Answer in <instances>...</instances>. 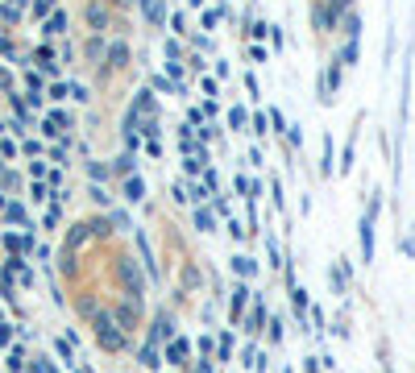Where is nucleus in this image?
Returning a JSON list of instances; mask_svg holds the SVG:
<instances>
[{
  "instance_id": "f257e3e1",
  "label": "nucleus",
  "mask_w": 415,
  "mask_h": 373,
  "mask_svg": "<svg viewBox=\"0 0 415 373\" xmlns=\"http://www.w3.org/2000/svg\"><path fill=\"white\" fill-rule=\"evenodd\" d=\"M87 320H91V332H96V345H100L104 353H121V349L129 345V332H125V328L116 324V316H112L108 307H96V311H91Z\"/></svg>"
},
{
  "instance_id": "f03ea898",
  "label": "nucleus",
  "mask_w": 415,
  "mask_h": 373,
  "mask_svg": "<svg viewBox=\"0 0 415 373\" xmlns=\"http://www.w3.org/2000/svg\"><path fill=\"white\" fill-rule=\"evenodd\" d=\"M116 278H121V286H125V299H145V278H141V270H137V262L129 257V253H121L116 257Z\"/></svg>"
},
{
  "instance_id": "7ed1b4c3",
  "label": "nucleus",
  "mask_w": 415,
  "mask_h": 373,
  "mask_svg": "<svg viewBox=\"0 0 415 373\" xmlns=\"http://www.w3.org/2000/svg\"><path fill=\"white\" fill-rule=\"evenodd\" d=\"M378 208H382V199H378V191H374V203L366 208V216H362V224H357V237H362V262H366V266H374V220H378Z\"/></svg>"
},
{
  "instance_id": "20e7f679",
  "label": "nucleus",
  "mask_w": 415,
  "mask_h": 373,
  "mask_svg": "<svg viewBox=\"0 0 415 373\" xmlns=\"http://www.w3.org/2000/svg\"><path fill=\"white\" fill-rule=\"evenodd\" d=\"M108 311L116 316V324H121L125 332H133V328L141 324V303H137V299H116V303H112Z\"/></svg>"
},
{
  "instance_id": "39448f33",
  "label": "nucleus",
  "mask_w": 415,
  "mask_h": 373,
  "mask_svg": "<svg viewBox=\"0 0 415 373\" xmlns=\"http://www.w3.org/2000/svg\"><path fill=\"white\" fill-rule=\"evenodd\" d=\"M341 79H345V71H341V58H333V62L324 66V79H320V100H324V104H333V95L341 91Z\"/></svg>"
},
{
  "instance_id": "423d86ee",
  "label": "nucleus",
  "mask_w": 415,
  "mask_h": 373,
  "mask_svg": "<svg viewBox=\"0 0 415 373\" xmlns=\"http://www.w3.org/2000/svg\"><path fill=\"white\" fill-rule=\"evenodd\" d=\"M249 299H254V291H249L245 282H237V286H233V299H229V324H241V316H245Z\"/></svg>"
},
{
  "instance_id": "0eeeda50",
  "label": "nucleus",
  "mask_w": 415,
  "mask_h": 373,
  "mask_svg": "<svg viewBox=\"0 0 415 373\" xmlns=\"http://www.w3.org/2000/svg\"><path fill=\"white\" fill-rule=\"evenodd\" d=\"M83 17H87V25H91V29L100 33V29H108V21H112V8H108L104 0H87Z\"/></svg>"
},
{
  "instance_id": "6e6552de",
  "label": "nucleus",
  "mask_w": 415,
  "mask_h": 373,
  "mask_svg": "<svg viewBox=\"0 0 415 373\" xmlns=\"http://www.w3.org/2000/svg\"><path fill=\"white\" fill-rule=\"evenodd\" d=\"M170 365H187V357H191V340L187 336H175L170 345H166V353H162Z\"/></svg>"
},
{
  "instance_id": "1a4fd4ad",
  "label": "nucleus",
  "mask_w": 415,
  "mask_h": 373,
  "mask_svg": "<svg viewBox=\"0 0 415 373\" xmlns=\"http://www.w3.org/2000/svg\"><path fill=\"white\" fill-rule=\"evenodd\" d=\"M312 21H316V29H320V33H328V29L337 25V12H333L324 0H316V4H312Z\"/></svg>"
},
{
  "instance_id": "9d476101",
  "label": "nucleus",
  "mask_w": 415,
  "mask_h": 373,
  "mask_svg": "<svg viewBox=\"0 0 415 373\" xmlns=\"http://www.w3.org/2000/svg\"><path fill=\"white\" fill-rule=\"evenodd\" d=\"M291 307H295V324L308 332V291L303 286H291Z\"/></svg>"
},
{
  "instance_id": "9b49d317",
  "label": "nucleus",
  "mask_w": 415,
  "mask_h": 373,
  "mask_svg": "<svg viewBox=\"0 0 415 373\" xmlns=\"http://www.w3.org/2000/svg\"><path fill=\"white\" fill-rule=\"evenodd\" d=\"M104 58H108L112 71H121V66L129 62V46H125V42H108V54H104Z\"/></svg>"
},
{
  "instance_id": "f8f14e48",
  "label": "nucleus",
  "mask_w": 415,
  "mask_h": 373,
  "mask_svg": "<svg viewBox=\"0 0 415 373\" xmlns=\"http://www.w3.org/2000/svg\"><path fill=\"white\" fill-rule=\"evenodd\" d=\"M141 195H145V179H137V174H129V179H125V199H129V203H137Z\"/></svg>"
},
{
  "instance_id": "ddd939ff",
  "label": "nucleus",
  "mask_w": 415,
  "mask_h": 373,
  "mask_svg": "<svg viewBox=\"0 0 415 373\" xmlns=\"http://www.w3.org/2000/svg\"><path fill=\"white\" fill-rule=\"evenodd\" d=\"M170 332H175V328H170V316H166V311H162V316H158V320H154V332H150V345H158V340H166V336H170Z\"/></svg>"
},
{
  "instance_id": "4468645a",
  "label": "nucleus",
  "mask_w": 415,
  "mask_h": 373,
  "mask_svg": "<svg viewBox=\"0 0 415 373\" xmlns=\"http://www.w3.org/2000/svg\"><path fill=\"white\" fill-rule=\"evenodd\" d=\"M195 228H200V233H216V216H212L208 208H195Z\"/></svg>"
},
{
  "instance_id": "2eb2a0df",
  "label": "nucleus",
  "mask_w": 415,
  "mask_h": 373,
  "mask_svg": "<svg viewBox=\"0 0 415 373\" xmlns=\"http://www.w3.org/2000/svg\"><path fill=\"white\" fill-rule=\"evenodd\" d=\"M357 33H362V17L349 8V12H345V37H349V42H357Z\"/></svg>"
},
{
  "instance_id": "dca6fc26",
  "label": "nucleus",
  "mask_w": 415,
  "mask_h": 373,
  "mask_svg": "<svg viewBox=\"0 0 415 373\" xmlns=\"http://www.w3.org/2000/svg\"><path fill=\"white\" fill-rule=\"evenodd\" d=\"M254 270H258V266H254L249 257H233V274H237L241 282H245V278H254Z\"/></svg>"
},
{
  "instance_id": "f3484780",
  "label": "nucleus",
  "mask_w": 415,
  "mask_h": 373,
  "mask_svg": "<svg viewBox=\"0 0 415 373\" xmlns=\"http://www.w3.org/2000/svg\"><path fill=\"white\" fill-rule=\"evenodd\" d=\"M245 324H249V332H258L262 324H270V320H266V303H262V299H258V307L249 311V320H245Z\"/></svg>"
},
{
  "instance_id": "a211bd4d",
  "label": "nucleus",
  "mask_w": 415,
  "mask_h": 373,
  "mask_svg": "<svg viewBox=\"0 0 415 373\" xmlns=\"http://www.w3.org/2000/svg\"><path fill=\"white\" fill-rule=\"evenodd\" d=\"M141 365H145V370H158V365H162V353H158V345H145V349H141Z\"/></svg>"
},
{
  "instance_id": "6ab92c4d",
  "label": "nucleus",
  "mask_w": 415,
  "mask_h": 373,
  "mask_svg": "<svg viewBox=\"0 0 415 373\" xmlns=\"http://www.w3.org/2000/svg\"><path fill=\"white\" fill-rule=\"evenodd\" d=\"M320 174H333V133H324V162H320Z\"/></svg>"
},
{
  "instance_id": "aec40b11",
  "label": "nucleus",
  "mask_w": 415,
  "mask_h": 373,
  "mask_svg": "<svg viewBox=\"0 0 415 373\" xmlns=\"http://www.w3.org/2000/svg\"><path fill=\"white\" fill-rule=\"evenodd\" d=\"M195 349H200V357H204V361H212V357H216V340H212V336H200V340H195Z\"/></svg>"
},
{
  "instance_id": "412c9836",
  "label": "nucleus",
  "mask_w": 415,
  "mask_h": 373,
  "mask_svg": "<svg viewBox=\"0 0 415 373\" xmlns=\"http://www.w3.org/2000/svg\"><path fill=\"white\" fill-rule=\"evenodd\" d=\"M229 125H233V129H245V125H249V112H245V108H229Z\"/></svg>"
},
{
  "instance_id": "4be33fe9",
  "label": "nucleus",
  "mask_w": 415,
  "mask_h": 373,
  "mask_svg": "<svg viewBox=\"0 0 415 373\" xmlns=\"http://www.w3.org/2000/svg\"><path fill=\"white\" fill-rule=\"evenodd\" d=\"M216 357H220V361H229V357H233V332H224V336H220V345H216Z\"/></svg>"
},
{
  "instance_id": "5701e85b",
  "label": "nucleus",
  "mask_w": 415,
  "mask_h": 373,
  "mask_svg": "<svg viewBox=\"0 0 415 373\" xmlns=\"http://www.w3.org/2000/svg\"><path fill=\"white\" fill-rule=\"evenodd\" d=\"M270 129H274V133H287V129H291V125H287V116H283L279 108H270Z\"/></svg>"
},
{
  "instance_id": "b1692460",
  "label": "nucleus",
  "mask_w": 415,
  "mask_h": 373,
  "mask_svg": "<svg viewBox=\"0 0 415 373\" xmlns=\"http://www.w3.org/2000/svg\"><path fill=\"white\" fill-rule=\"evenodd\" d=\"M254 133H258V137L270 133V112H258V116H254Z\"/></svg>"
},
{
  "instance_id": "393cba45",
  "label": "nucleus",
  "mask_w": 415,
  "mask_h": 373,
  "mask_svg": "<svg viewBox=\"0 0 415 373\" xmlns=\"http://www.w3.org/2000/svg\"><path fill=\"white\" fill-rule=\"evenodd\" d=\"M266 336H270L274 345H283V320H279V316H274V320L266 324Z\"/></svg>"
},
{
  "instance_id": "a878e982",
  "label": "nucleus",
  "mask_w": 415,
  "mask_h": 373,
  "mask_svg": "<svg viewBox=\"0 0 415 373\" xmlns=\"http://www.w3.org/2000/svg\"><path fill=\"white\" fill-rule=\"evenodd\" d=\"M216 21H220V8H204L200 25H204V29H216Z\"/></svg>"
},
{
  "instance_id": "bb28decb",
  "label": "nucleus",
  "mask_w": 415,
  "mask_h": 373,
  "mask_svg": "<svg viewBox=\"0 0 415 373\" xmlns=\"http://www.w3.org/2000/svg\"><path fill=\"white\" fill-rule=\"evenodd\" d=\"M62 29H67V17H62V12H54V17L46 21V33H62Z\"/></svg>"
},
{
  "instance_id": "cd10ccee",
  "label": "nucleus",
  "mask_w": 415,
  "mask_h": 373,
  "mask_svg": "<svg viewBox=\"0 0 415 373\" xmlns=\"http://www.w3.org/2000/svg\"><path fill=\"white\" fill-rule=\"evenodd\" d=\"M337 58H341L345 66H353V62H357V42H345V54H337Z\"/></svg>"
},
{
  "instance_id": "c85d7f7f",
  "label": "nucleus",
  "mask_w": 415,
  "mask_h": 373,
  "mask_svg": "<svg viewBox=\"0 0 415 373\" xmlns=\"http://www.w3.org/2000/svg\"><path fill=\"white\" fill-rule=\"evenodd\" d=\"M200 87H204V95H208V100H212V95H220V83H216L212 75H204V79H200Z\"/></svg>"
},
{
  "instance_id": "c756f323",
  "label": "nucleus",
  "mask_w": 415,
  "mask_h": 373,
  "mask_svg": "<svg viewBox=\"0 0 415 373\" xmlns=\"http://www.w3.org/2000/svg\"><path fill=\"white\" fill-rule=\"evenodd\" d=\"M33 17H54V0H37V4H33Z\"/></svg>"
},
{
  "instance_id": "7c9ffc66",
  "label": "nucleus",
  "mask_w": 415,
  "mask_h": 373,
  "mask_svg": "<svg viewBox=\"0 0 415 373\" xmlns=\"http://www.w3.org/2000/svg\"><path fill=\"white\" fill-rule=\"evenodd\" d=\"M270 29H274V25H266V21H258V25H249V37H270Z\"/></svg>"
},
{
  "instance_id": "2f4dec72",
  "label": "nucleus",
  "mask_w": 415,
  "mask_h": 373,
  "mask_svg": "<svg viewBox=\"0 0 415 373\" xmlns=\"http://www.w3.org/2000/svg\"><path fill=\"white\" fill-rule=\"evenodd\" d=\"M166 58H170V62H179V58H183V46H179V42H175V37H170V42H166Z\"/></svg>"
},
{
  "instance_id": "473e14b6",
  "label": "nucleus",
  "mask_w": 415,
  "mask_h": 373,
  "mask_svg": "<svg viewBox=\"0 0 415 373\" xmlns=\"http://www.w3.org/2000/svg\"><path fill=\"white\" fill-rule=\"evenodd\" d=\"M116 170H121V174L129 179V174H133V154H125V158H116Z\"/></svg>"
},
{
  "instance_id": "72a5a7b5",
  "label": "nucleus",
  "mask_w": 415,
  "mask_h": 373,
  "mask_svg": "<svg viewBox=\"0 0 415 373\" xmlns=\"http://www.w3.org/2000/svg\"><path fill=\"white\" fill-rule=\"evenodd\" d=\"M270 195H274V208H283V203H287V199H283V183H279V179L270 183Z\"/></svg>"
},
{
  "instance_id": "f704fd0d",
  "label": "nucleus",
  "mask_w": 415,
  "mask_h": 373,
  "mask_svg": "<svg viewBox=\"0 0 415 373\" xmlns=\"http://www.w3.org/2000/svg\"><path fill=\"white\" fill-rule=\"evenodd\" d=\"M8 345H12V328L0 320V349H8Z\"/></svg>"
},
{
  "instance_id": "c9c22d12",
  "label": "nucleus",
  "mask_w": 415,
  "mask_h": 373,
  "mask_svg": "<svg viewBox=\"0 0 415 373\" xmlns=\"http://www.w3.org/2000/svg\"><path fill=\"white\" fill-rule=\"evenodd\" d=\"M4 212H8V220H17V224H21V220H25V212H21V203H8V208H4Z\"/></svg>"
},
{
  "instance_id": "e433bc0d",
  "label": "nucleus",
  "mask_w": 415,
  "mask_h": 373,
  "mask_svg": "<svg viewBox=\"0 0 415 373\" xmlns=\"http://www.w3.org/2000/svg\"><path fill=\"white\" fill-rule=\"evenodd\" d=\"M349 4H353V0H328V8H333L337 17H341V12H349Z\"/></svg>"
},
{
  "instance_id": "4c0bfd02",
  "label": "nucleus",
  "mask_w": 415,
  "mask_h": 373,
  "mask_svg": "<svg viewBox=\"0 0 415 373\" xmlns=\"http://www.w3.org/2000/svg\"><path fill=\"white\" fill-rule=\"evenodd\" d=\"M91 179L100 183V179H108V166H100V162H91Z\"/></svg>"
},
{
  "instance_id": "58836bf2",
  "label": "nucleus",
  "mask_w": 415,
  "mask_h": 373,
  "mask_svg": "<svg viewBox=\"0 0 415 373\" xmlns=\"http://www.w3.org/2000/svg\"><path fill=\"white\" fill-rule=\"evenodd\" d=\"M241 233H245V228H241V220H229V237H233V241H241Z\"/></svg>"
},
{
  "instance_id": "ea45409f",
  "label": "nucleus",
  "mask_w": 415,
  "mask_h": 373,
  "mask_svg": "<svg viewBox=\"0 0 415 373\" xmlns=\"http://www.w3.org/2000/svg\"><path fill=\"white\" fill-rule=\"evenodd\" d=\"M320 370V365H316V357H308V361H303V373H316Z\"/></svg>"
},
{
  "instance_id": "a19ab883",
  "label": "nucleus",
  "mask_w": 415,
  "mask_h": 373,
  "mask_svg": "<svg viewBox=\"0 0 415 373\" xmlns=\"http://www.w3.org/2000/svg\"><path fill=\"white\" fill-rule=\"evenodd\" d=\"M0 87H12V75H8V71H0Z\"/></svg>"
},
{
  "instance_id": "79ce46f5",
  "label": "nucleus",
  "mask_w": 415,
  "mask_h": 373,
  "mask_svg": "<svg viewBox=\"0 0 415 373\" xmlns=\"http://www.w3.org/2000/svg\"><path fill=\"white\" fill-rule=\"evenodd\" d=\"M382 373H395V370H391V361H382Z\"/></svg>"
},
{
  "instance_id": "37998d69",
  "label": "nucleus",
  "mask_w": 415,
  "mask_h": 373,
  "mask_svg": "<svg viewBox=\"0 0 415 373\" xmlns=\"http://www.w3.org/2000/svg\"><path fill=\"white\" fill-rule=\"evenodd\" d=\"M112 4H129V0H112Z\"/></svg>"
}]
</instances>
